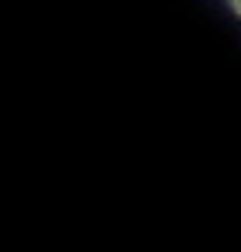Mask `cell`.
<instances>
[{"instance_id": "6da1fadb", "label": "cell", "mask_w": 241, "mask_h": 252, "mask_svg": "<svg viewBox=\"0 0 241 252\" xmlns=\"http://www.w3.org/2000/svg\"><path fill=\"white\" fill-rule=\"evenodd\" d=\"M231 7H234V11H238V14H241V0H231Z\"/></svg>"}]
</instances>
